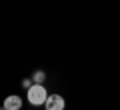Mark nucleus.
Masks as SVG:
<instances>
[{"instance_id": "nucleus-1", "label": "nucleus", "mask_w": 120, "mask_h": 110, "mask_svg": "<svg viewBox=\"0 0 120 110\" xmlns=\"http://www.w3.org/2000/svg\"><path fill=\"white\" fill-rule=\"evenodd\" d=\"M46 98H48V92H46V88L42 84H32L28 88V102L30 104L40 106V104L46 102Z\"/></svg>"}, {"instance_id": "nucleus-2", "label": "nucleus", "mask_w": 120, "mask_h": 110, "mask_svg": "<svg viewBox=\"0 0 120 110\" xmlns=\"http://www.w3.org/2000/svg\"><path fill=\"white\" fill-rule=\"evenodd\" d=\"M44 106H46V110H64V98L58 96V94H52L46 98Z\"/></svg>"}, {"instance_id": "nucleus-3", "label": "nucleus", "mask_w": 120, "mask_h": 110, "mask_svg": "<svg viewBox=\"0 0 120 110\" xmlns=\"http://www.w3.org/2000/svg\"><path fill=\"white\" fill-rule=\"evenodd\" d=\"M4 108L6 110H20L22 108V100H20V96H8L4 100Z\"/></svg>"}, {"instance_id": "nucleus-4", "label": "nucleus", "mask_w": 120, "mask_h": 110, "mask_svg": "<svg viewBox=\"0 0 120 110\" xmlns=\"http://www.w3.org/2000/svg\"><path fill=\"white\" fill-rule=\"evenodd\" d=\"M32 80H34V84H40V82L44 80V72H42V70H36L34 76H32Z\"/></svg>"}, {"instance_id": "nucleus-5", "label": "nucleus", "mask_w": 120, "mask_h": 110, "mask_svg": "<svg viewBox=\"0 0 120 110\" xmlns=\"http://www.w3.org/2000/svg\"><path fill=\"white\" fill-rule=\"evenodd\" d=\"M0 110H6V108H0Z\"/></svg>"}]
</instances>
